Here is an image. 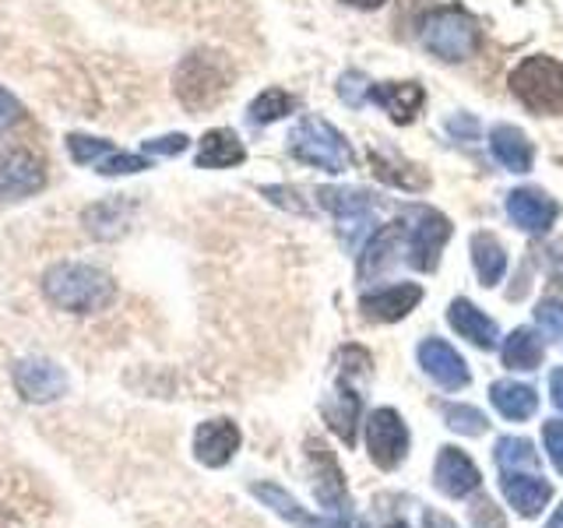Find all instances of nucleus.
Returning <instances> with one entry per match:
<instances>
[{
	"label": "nucleus",
	"instance_id": "obj_1",
	"mask_svg": "<svg viewBox=\"0 0 563 528\" xmlns=\"http://www.w3.org/2000/svg\"><path fill=\"white\" fill-rule=\"evenodd\" d=\"M43 293L57 310L67 314H99L117 299V282L96 264L64 261L43 275Z\"/></svg>",
	"mask_w": 563,
	"mask_h": 528
},
{
	"label": "nucleus",
	"instance_id": "obj_2",
	"mask_svg": "<svg viewBox=\"0 0 563 528\" xmlns=\"http://www.w3.org/2000/svg\"><path fill=\"white\" fill-rule=\"evenodd\" d=\"M289 152L299 163L317 166L324 173H345L352 166L349 141L321 117H303L289 134Z\"/></svg>",
	"mask_w": 563,
	"mask_h": 528
},
{
	"label": "nucleus",
	"instance_id": "obj_3",
	"mask_svg": "<svg viewBox=\"0 0 563 528\" xmlns=\"http://www.w3.org/2000/svg\"><path fill=\"white\" fill-rule=\"evenodd\" d=\"M479 43H483V35H479V25H475V18L457 8H440L422 22V46L448 64L475 57Z\"/></svg>",
	"mask_w": 563,
	"mask_h": 528
},
{
	"label": "nucleus",
	"instance_id": "obj_4",
	"mask_svg": "<svg viewBox=\"0 0 563 528\" xmlns=\"http://www.w3.org/2000/svg\"><path fill=\"white\" fill-rule=\"evenodd\" d=\"M229 64L216 53H190V57L176 70V96L187 106V110L201 113L211 110L225 92H229Z\"/></svg>",
	"mask_w": 563,
	"mask_h": 528
},
{
	"label": "nucleus",
	"instance_id": "obj_5",
	"mask_svg": "<svg viewBox=\"0 0 563 528\" xmlns=\"http://www.w3.org/2000/svg\"><path fill=\"white\" fill-rule=\"evenodd\" d=\"M510 92H515L532 113H563V64L553 57H528L510 75Z\"/></svg>",
	"mask_w": 563,
	"mask_h": 528
},
{
	"label": "nucleus",
	"instance_id": "obj_6",
	"mask_svg": "<svg viewBox=\"0 0 563 528\" xmlns=\"http://www.w3.org/2000/svg\"><path fill=\"white\" fill-rule=\"evenodd\" d=\"M317 198H321V205L331 211L334 222H339L345 246H356L366 229L377 222V205L360 187H321Z\"/></svg>",
	"mask_w": 563,
	"mask_h": 528
},
{
	"label": "nucleus",
	"instance_id": "obj_7",
	"mask_svg": "<svg viewBox=\"0 0 563 528\" xmlns=\"http://www.w3.org/2000/svg\"><path fill=\"white\" fill-rule=\"evenodd\" d=\"M366 448L380 469H398L409 454V430L395 409H377L366 419Z\"/></svg>",
	"mask_w": 563,
	"mask_h": 528
},
{
	"label": "nucleus",
	"instance_id": "obj_8",
	"mask_svg": "<svg viewBox=\"0 0 563 528\" xmlns=\"http://www.w3.org/2000/svg\"><path fill=\"white\" fill-rule=\"evenodd\" d=\"M416 226L409 222V261L419 272H433L440 264V251L451 237V222L430 208H416L412 211Z\"/></svg>",
	"mask_w": 563,
	"mask_h": 528
},
{
	"label": "nucleus",
	"instance_id": "obj_9",
	"mask_svg": "<svg viewBox=\"0 0 563 528\" xmlns=\"http://www.w3.org/2000/svg\"><path fill=\"white\" fill-rule=\"evenodd\" d=\"M46 187V166L32 152L0 155V201H22Z\"/></svg>",
	"mask_w": 563,
	"mask_h": 528
},
{
	"label": "nucleus",
	"instance_id": "obj_10",
	"mask_svg": "<svg viewBox=\"0 0 563 528\" xmlns=\"http://www.w3.org/2000/svg\"><path fill=\"white\" fill-rule=\"evenodd\" d=\"M14 387L25 402H53L67 392V374L43 356H29L14 363Z\"/></svg>",
	"mask_w": 563,
	"mask_h": 528
},
{
	"label": "nucleus",
	"instance_id": "obj_11",
	"mask_svg": "<svg viewBox=\"0 0 563 528\" xmlns=\"http://www.w3.org/2000/svg\"><path fill=\"white\" fill-rule=\"evenodd\" d=\"M507 216L515 219V226H521L525 233L542 237V233H550V229H553V222L560 216V205L550 198V194L521 187V190L507 194Z\"/></svg>",
	"mask_w": 563,
	"mask_h": 528
},
{
	"label": "nucleus",
	"instance_id": "obj_12",
	"mask_svg": "<svg viewBox=\"0 0 563 528\" xmlns=\"http://www.w3.org/2000/svg\"><path fill=\"white\" fill-rule=\"evenodd\" d=\"M409 240V216L387 222L380 233H374V240L366 243V251L360 254V282L380 278L401 254V243Z\"/></svg>",
	"mask_w": 563,
	"mask_h": 528
},
{
	"label": "nucleus",
	"instance_id": "obj_13",
	"mask_svg": "<svg viewBox=\"0 0 563 528\" xmlns=\"http://www.w3.org/2000/svg\"><path fill=\"white\" fill-rule=\"evenodd\" d=\"M433 483L444 497L462 501L468 493L479 486V469L472 465V458L457 448H440L437 465H433Z\"/></svg>",
	"mask_w": 563,
	"mask_h": 528
},
{
	"label": "nucleus",
	"instance_id": "obj_14",
	"mask_svg": "<svg viewBox=\"0 0 563 528\" xmlns=\"http://www.w3.org/2000/svg\"><path fill=\"white\" fill-rule=\"evenodd\" d=\"M419 363L422 370L448 392H457V387H468V363L457 356V352L444 342V339H427L419 345Z\"/></svg>",
	"mask_w": 563,
	"mask_h": 528
},
{
	"label": "nucleus",
	"instance_id": "obj_15",
	"mask_svg": "<svg viewBox=\"0 0 563 528\" xmlns=\"http://www.w3.org/2000/svg\"><path fill=\"white\" fill-rule=\"evenodd\" d=\"M236 448H240V430H236V422H229V419L201 422L198 433H194V454H198V462L208 469H222L229 458L236 454Z\"/></svg>",
	"mask_w": 563,
	"mask_h": 528
},
{
	"label": "nucleus",
	"instance_id": "obj_16",
	"mask_svg": "<svg viewBox=\"0 0 563 528\" xmlns=\"http://www.w3.org/2000/svg\"><path fill=\"white\" fill-rule=\"evenodd\" d=\"M448 324L462 334V339H468L472 345H479V349H497L500 345L497 321H489V317L475 304H468V299H454V304L448 307Z\"/></svg>",
	"mask_w": 563,
	"mask_h": 528
},
{
	"label": "nucleus",
	"instance_id": "obj_17",
	"mask_svg": "<svg viewBox=\"0 0 563 528\" xmlns=\"http://www.w3.org/2000/svg\"><path fill=\"white\" fill-rule=\"evenodd\" d=\"M500 490H504V497L507 504L518 510V515L525 518H536L539 510L550 504L553 497V486L539 480V475H521V472H504V480H500Z\"/></svg>",
	"mask_w": 563,
	"mask_h": 528
},
{
	"label": "nucleus",
	"instance_id": "obj_18",
	"mask_svg": "<svg viewBox=\"0 0 563 528\" xmlns=\"http://www.w3.org/2000/svg\"><path fill=\"white\" fill-rule=\"evenodd\" d=\"M419 299H422V289L412 286V282H401V286L363 296L360 307H363V317H369V321H401L405 314L416 310Z\"/></svg>",
	"mask_w": 563,
	"mask_h": 528
},
{
	"label": "nucleus",
	"instance_id": "obj_19",
	"mask_svg": "<svg viewBox=\"0 0 563 528\" xmlns=\"http://www.w3.org/2000/svg\"><path fill=\"white\" fill-rule=\"evenodd\" d=\"M369 99L384 106L395 123H409L419 113L427 92H422L416 81H387V85H369Z\"/></svg>",
	"mask_w": 563,
	"mask_h": 528
},
{
	"label": "nucleus",
	"instance_id": "obj_20",
	"mask_svg": "<svg viewBox=\"0 0 563 528\" xmlns=\"http://www.w3.org/2000/svg\"><path fill=\"white\" fill-rule=\"evenodd\" d=\"M489 148L497 155V163L507 166L510 173H528L536 163L532 141H528L518 128H510V123H500V128L489 131Z\"/></svg>",
	"mask_w": 563,
	"mask_h": 528
},
{
	"label": "nucleus",
	"instance_id": "obj_21",
	"mask_svg": "<svg viewBox=\"0 0 563 528\" xmlns=\"http://www.w3.org/2000/svg\"><path fill=\"white\" fill-rule=\"evenodd\" d=\"M369 163H374L377 176L384 184H391V187H401V190H422L430 184V176L427 173H419V166H412L409 158H401L395 148H369Z\"/></svg>",
	"mask_w": 563,
	"mask_h": 528
},
{
	"label": "nucleus",
	"instance_id": "obj_22",
	"mask_svg": "<svg viewBox=\"0 0 563 528\" xmlns=\"http://www.w3.org/2000/svg\"><path fill=\"white\" fill-rule=\"evenodd\" d=\"M243 158H246L243 141L236 138V131H229V128L208 131L198 145V166L201 169H229V166H240Z\"/></svg>",
	"mask_w": 563,
	"mask_h": 528
},
{
	"label": "nucleus",
	"instance_id": "obj_23",
	"mask_svg": "<svg viewBox=\"0 0 563 528\" xmlns=\"http://www.w3.org/2000/svg\"><path fill=\"white\" fill-rule=\"evenodd\" d=\"M131 216H134V205L123 201V198H110V201H99L85 211V226L88 233L99 237V240H113V237H123L131 226Z\"/></svg>",
	"mask_w": 563,
	"mask_h": 528
},
{
	"label": "nucleus",
	"instance_id": "obj_24",
	"mask_svg": "<svg viewBox=\"0 0 563 528\" xmlns=\"http://www.w3.org/2000/svg\"><path fill=\"white\" fill-rule=\"evenodd\" d=\"M489 402L504 419H515V422L532 419L539 409V395L528 384H518V381H497L489 387Z\"/></svg>",
	"mask_w": 563,
	"mask_h": 528
},
{
	"label": "nucleus",
	"instance_id": "obj_25",
	"mask_svg": "<svg viewBox=\"0 0 563 528\" xmlns=\"http://www.w3.org/2000/svg\"><path fill=\"white\" fill-rule=\"evenodd\" d=\"M472 264H475V272H479L483 286L493 289L504 278V272H507V254H504V246L493 240L489 233H475L472 237Z\"/></svg>",
	"mask_w": 563,
	"mask_h": 528
},
{
	"label": "nucleus",
	"instance_id": "obj_26",
	"mask_svg": "<svg viewBox=\"0 0 563 528\" xmlns=\"http://www.w3.org/2000/svg\"><path fill=\"white\" fill-rule=\"evenodd\" d=\"M545 356V345L532 328H518L504 342V363L510 370H536Z\"/></svg>",
	"mask_w": 563,
	"mask_h": 528
},
{
	"label": "nucleus",
	"instance_id": "obj_27",
	"mask_svg": "<svg viewBox=\"0 0 563 528\" xmlns=\"http://www.w3.org/2000/svg\"><path fill=\"white\" fill-rule=\"evenodd\" d=\"M254 497H257V501H264V504H268V507L275 510L278 518L292 521L296 528H324L321 521H317V518H310L307 510L299 507V501H296V497H289V493L282 490V486H275V483H257V486H254Z\"/></svg>",
	"mask_w": 563,
	"mask_h": 528
},
{
	"label": "nucleus",
	"instance_id": "obj_28",
	"mask_svg": "<svg viewBox=\"0 0 563 528\" xmlns=\"http://www.w3.org/2000/svg\"><path fill=\"white\" fill-rule=\"evenodd\" d=\"M497 465L504 472H539V454L532 448V440L525 437H500L497 440Z\"/></svg>",
	"mask_w": 563,
	"mask_h": 528
},
{
	"label": "nucleus",
	"instance_id": "obj_29",
	"mask_svg": "<svg viewBox=\"0 0 563 528\" xmlns=\"http://www.w3.org/2000/svg\"><path fill=\"white\" fill-rule=\"evenodd\" d=\"M296 110V99L289 92H282V88H268V92H261L254 102H251V123H275L282 117H289Z\"/></svg>",
	"mask_w": 563,
	"mask_h": 528
},
{
	"label": "nucleus",
	"instance_id": "obj_30",
	"mask_svg": "<svg viewBox=\"0 0 563 528\" xmlns=\"http://www.w3.org/2000/svg\"><path fill=\"white\" fill-rule=\"evenodd\" d=\"M356 413H360V398L352 392H345V395H339L334 402L324 405L328 422L334 427V433L345 437V444H352V437H356Z\"/></svg>",
	"mask_w": 563,
	"mask_h": 528
},
{
	"label": "nucleus",
	"instance_id": "obj_31",
	"mask_svg": "<svg viewBox=\"0 0 563 528\" xmlns=\"http://www.w3.org/2000/svg\"><path fill=\"white\" fill-rule=\"evenodd\" d=\"M67 152L78 166H99L106 155H113L117 148L102 138H88V134H67Z\"/></svg>",
	"mask_w": 563,
	"mask_h": 528
},
{
	"label": "nucleus",
	"instance_id": "obj_32",
	"mask_svg": "<svg viewBox=\"0 0 563 528\" xmlns=\"http://www.w3.org/2000/svg\"><path fill=\"white\" fill-rule=\"evenodd\" d=\"M444 419L451 430L465 437H479L486 430V416L479 409H472V405H444Z\"/></svg>",
	"mask_w": 563,
	"mask_h": 528
},
{
	"label": "nucleus",
	"instance_id": "obj_33",
	"mask_svg": "<svg viewBox=\"0 0 563 528\" xmlns=\"http://www.w3.org/2000/svg\"><path fill=\"white\" fill-rule=\"evenodd\" d=\"M152 163L145 155H134V152H113V155H106L102 163L96 166V173L102 176H128V173H141V169H148Z\"/></svg>",
	"mask_w": 563,
	"mask_h": 528
},
{
	"label": "nucleus",
	"instance_id": "obj_34",
	"mask_svg": "<svg viewBox=\"0 0 563 528\" xmlns=\"http://www.w3.org/2000/svg\"><path fill=\"white\" fill-rule=\"evenodd\" d=\"M536 321L550 339H563V304L560 299H542L536 307Z\"/></svg>",
	"mask_w": 563,
	"mask_h": 528
},
{
	"label": "nucleus",
	"instance_id": "obj_35",
	"mask_svg": "<svg viewBox=\"0 0 563 528\" xmlns=\"http://www.w3.org/2000/svg\"><path fill=\"white\" fill-rule=\"evenodd\" d=\"M339 96L349 106H363L369 99V78L363 70H349V75H342V81H339Z\"/></svg>",
	"mask_w": 563,
	"mask_h": 528
},
{
	"label": "nucleus",
	"instance_id": "obj_36",
	"mask_svg": "<svg viewBox=\"0 0 563 528\" xmlns=\"http://www.w3.org/2000/svg\"><path fill=\"white\" fill-rule=\"evenodd\" d=\"M542 440H545V451H550V462L563 475V422L560 419L545 422V427H542Z\"/></svg>",
	"mask_w": 563,
	"mask_h": 528
},
{
	"label": "nucleus",
	"instance_id": "obj_37",
	"mask_svg": "<svg viewBox=\"0 0 563 528\" xmlns=\"http://www.w3.org/2000/svg\"><path fill=\"white\" fill-rule=\"evenodd\" d=\"M22 117H25L22 102H18V99L8 92V88H0V134L11 131L14 123H22Z\"/></svg>",
	"mask_w": 563,
	"mask_h": 528
},
{
	"label": "nucleus",
	"instance_id": "obj_38",
	"mask_svg": "<svg viewBox=\"0 0 563 528\" xmlns=\"http://www.w3.org/2000/svg\"><path fill=\"white\" fill-rule=\"evenodd\" d=\"M148 155H180L187 148V134H166V138H155V141H145Z\"/></svg>",
	"mask_w": 563,
	"mask_h": 528
},
{
	"label": "nucleus",
	"instance_id": "obj_39",
	"mask_svg": "<svg viewBox=\"0 0 563 528\" xmlns=\"http://www.w3.org/2000/svg\"><path fill=\"white\" fill-rule=\"evenodd\" d=\"M475 528H486V521H489V528H504V518L497 515V507H493L489 501H483V504H475Z\"/></svg>",
	"mask_w": 563,
	"mask_h": 528
},
{
	"label": "nucleus",
	"instance_id": "obj_40",
	"mask_svg": "<svg viewBox=\"0 0 563 528\" xmlns=\"http://www.w3.org/2000/svg\"><path fill=\"white\" fill-rule=\"evenodd\" d=\"M550 398H553V405L563 413V370H553L550 374Z\"/></svg>",
	"mask_w": 563,
	"mask_h": 528
},
{
	"label": "nucleus",
	"instance_id": "obj_41",
	"mask_svg": "<svg viewBox=\"0 0 563 528\" xmlns=\"http://www.w3.org/2000/svg\"><path fill=\"white\" fill-rule=\"evenodd\" d=\"M448 131H451V134H468V138H472V134H475V131H479V128H475V120H465V117H454V120L448 123Z\"/></svg>",
	"mask_w": 563,
	"mask_h": 528
},
{
	"label": "nucleus",
	"instance_id": "obj_42",
	"mask_svg": "<svg viewBox=\"0 0 563 528\" xmlns=\"http://www.w3.org/2000/svg\"><path fill=\"white\" fill-rule=\"evenodd\" d=\"M345 4H352V8H366V11H369V8H380L384 0H345Z\"/></svg>",
	"mask_w": 563,
	"mask_h": 528
},
{
	"label": "nucleus",
	"instance_id": "obj_43",
	"mask_svg": "<svg viewBox=\"0 0 563 528\" xmlns=\"http://www.w3.org/2000/svg\"><path fill=\"white\" fill-rule=\"evenodd\" d=\"M545 528H563V504L556 507V515L550 518V525H545Z\"/></svg>",
	"mask_w": 563,
	"mask_h": 528
}]
</instances>
